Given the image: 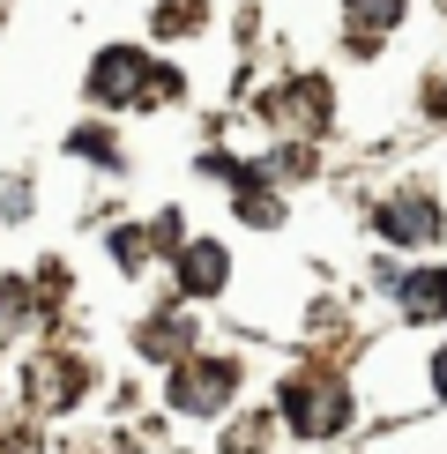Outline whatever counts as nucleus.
I'll list each match as a JSON object with an SVG mask.
<instances>
[{
	"label": "nucleus",
	"instance_id": "nucleus-1",
	"mask_svg": "<svg viewBox=\"0 0 447 454\" xmlns=\"http://www.w3.org/2000/svg\"><path fill=\"white\" fill-rule=\"evenodd\" d=\"M231 387H239V365H231V357H179V372H172V410H179V418H216V410L231 403Z\"/></svg>",
	"mask_w": 447,
	"mask_h": 454
},
{
	"label": "nucleus",
	"instance_id": "nucleus-2",
	"mask_svg": "<svg viewBox=\"0 0 447 454\" xmlns=\"http://www.w3.org/2000/svg\"><path fill=\"white\" fill-rule=\"evenodd\" d=\"M284 418L306 432V440H328V432L350 425V395L335 387V380H291L284 387Z\"/></svg>",
	"mask_w": 447,
	"mask_h": 454
},
{
	"label": "nucleus",
	"instance_id": "nucleus-3",
	"mask_svg": "<svg viewBox=\"0 0 447 454\" xmlns=\"http://www.w3.org/2000/svg\"><path fill=\"white\" fill-rule=\"evenodd\" d=\"M90 90H98L105 105H135V98H149V67H142V52H135V45L98 52V67H90Z\"/></svg>",
	"mask_w": 447,
	"mask_h": 454
},
{
	"label": "nucleus",
	"instance_id": "nucleus-4",
	"mask_svg": "<svg viewBox=\"0 0 447 454\" xmlns=\"http://www.w3.org/2000/svg\"><path fill=\"white\" fill-rule=\"evenodd\" d=\"M380 239H396V246H425V239H440V209L425 194H396V201H380Z\"/></svg>",
	"mask_w": 447,
	"mask_h": 454
},
{
	"label": "nucleus",
	"instance_id": "nucleus-5",
	"mask_svg": "<svg viewBox=\"0 0 447 454\" xmlns=\"http://www.w3.org/2000/svg\"><path fill=\"white\" fill-rule=\"evenodd\" d=\"M224 276H231V261H224V246H216V239H194V246H179V291H194V298H216V291H224Z\"/></svg>",
	"mask_w": 447,
	"mask_h": 454
},
{
	"label": "nucleus",
	"instance_id": "nucleus-6",
	"mask_svg": "<svg viewBox=\"0 0 447 454\" xmlns=\"http://www.w3.org/2000/svg\"><path fill=\"white\" fill-rule=\"evenodd\" d=\"M396 298L410 320H447V269H418V276H396Z\"/></svg>",
	"mask_w": 447,
	"mask_h": 454
},
{
	"label": "nucleus",
	"instance_id": "nucleus-7",
	"mask_svg": "<svg viewBox=\"0 0 447 454\" xmlns=\"http://www.w3.org/2000/svg\"><path fill=\"white\" fill-rule=\"evenodd\" d=\"M343 23H350V45H358V52H372L388 30L403 23V0H350V8H343Z\"/></svg>",
	"mask_w": 447,
	"mask_h": 454
},
{
	"label": "nucleus",
	"instance_id": "nucleus-8",
	"mask_svg": "<svg viewBox=\"0 0 447 454\" xmlns=\"http://www.w3.org/2000/svg\"><path fill=\"white\" fill-rule=\"evenodd\" d=\"M82 380H90V372L74 365V357H45V365H30V387H37V403H45V410H67L74 395H82Z\"/></svg>",
	"mask_w": 447,
	"mask_h": 454
},
{
	"label": "nucleus",
	"instance_id": "nucleus-9",
	"mask_svg": "<svg viewBox=\"0 0 447 454\" xmlns=\"http://www.w3.org/2000/svg\"><path fill=\"white\" fill-rule=\"evenodd\" d=\"M142 357H186V343H194V328H186L179 313H157V320H142Z\"/></svg>",
	"mask_w": 447,
	"mask_h": 454
},
{
	"label": "nucleus",
	"instance_id": "nucleus-10",
	"mask_svg": "<svg viewBox=\"0 0 447 454\" xmlns=\"http://www.w3.org/2000/svg\"><path fill=\"white\" fill-rule=\"evenodd\" d=\"M149 246H164V239H157V223H127V231H112V254H120L127 269H135V261L149 254Z\"/></svg>",
	"mask_w": 447,
	"mask_h": 454
},
{
	"label": "nucleus",
	"instance_id": "nucleus-11",
	"mask_svg": "<svg viewBox=\"0 0 447 454\" xmlns=\"http://www.w3.org/2000/svg\"><path fill=\"white\" fill-rule=\"evenodd\" d=\"M74 157H90V164H105V172H112V164H120V149H112L105 127H82V135H74Z\"/></svg>",
	"mask_w": 447,
	"mask_h": 454
},
{
	"label": "nucleus",
	"instance_id": "nucleus-12",
	"mask_svg": "<svg viewBox=\"0 0 447 454\" xmlns=\"http://www.w3.org/2000/svg\"><path fill=\"white\" fill-rule=\"evenodd\" d=\"M261 440H269V418H247V425H231V454H261Z\"/></svg>",
	"mask_w": 447,
	"mask_h": 454
},
{
	"label": "nucleus",
	"instance_id": "nucleus-13",
	"mask_svg": "<svg viewBox=\"0 0 447 454\" xmlns=\"http://www.w3.org/2000/svg\"><path fill=\"white\" fill-rule=\"evenodd\" d=\"M30 306V283H0V320H15Z\"/></svg>",
	"mask_w": 447,
	"mask_h": 454
},
{
	"label": "nucleus",
	"instance_id": "nucleus-14",
	"mask_svg": "<svg viewBox=\"0 0 447 454\" xmlns=\"http://www.w3.org/2000/svg\"><path fill=\"white\" fill-rule=\"evenodd\" d=\"M433 380H440V395H447V350H440V357H433Z\"/></svg>",
	"mask_w": 447,
	"mask_h": 454
},
{
	"label": "nucleus",
	"instance_id": "nucleus-15",
	"mask_svg": "<svg viewBox=\"0 0 447 454\" xmlns=\"http://www.w3.org/2000/svg\"><path fill=\"white\" fill-rule=\"evenodd\" d=\"M0 454H23V440H8V432H0Z\"/></svg>",
	"mask_w": 447,
	"mask_h": 454
}]
</instances>
